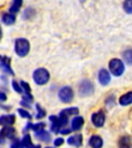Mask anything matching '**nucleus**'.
I'll use <instances>...</instances> for the list:
<instances>
[{"mask_svg": "<svg viewBox=\"0 0 132 148\" xmlns=\"http://www.w3.org/2000/svg\"><path fill=\"white\" fill-rule=\"evenodd\" d=\"M10 148H25L23 145V142L20 141V140H15L14 142H12V144L10 145Z\"/></svg>", "mask_w": 132, "mask_h": 148, "instance_id": "bb28decb", "label": "nucleus"}, {"mask_svg": "<svg viewBox=\"0 0 132 148\" xmlns=\"http://www.w3.org/2000/svg\"><path fill=\"white\" fill-rule=\"evenodd\" d=\"M33 79L39 86L46 84L50 79L49 71L46 69H44V68H39V69L35 70L34 73H33Z\"/></svg>", "mask_w": 132, "mask_h": 148, "instance_id": "f03ea898", "label": "nucleus"}, {"mask_svg": "<svg viewBox=\"0 0 132 148\" xmlns=\"http://www.w3.org/2000/svg\"><path fill=\"white\" fill-rule=\"evenodd\" d=\"M60 113L64 114V115H66L67 117H69V116H71V115H77V113H79V109H77V107H72V108L64 109V110L61 111Z\"/></svg>", "mask_w": 132, "mask_h": 148, "instance_id": "aec40b11", "label": "nucleus"}, {"mask_svg": "<svg viewBox=\"0 0 132 148\" xmlns=\"http://www.w3.org/2000/svg\"><path fill=\"white\" fill-rule=\"evenodd\" d=\"M16 21V16L10 14H4L2 16V22L5 25H12Z\"/></svg>", "mask_w": 132, "mask_h": 148, "instance_id": "6ab92c4d", "label": "nucleus"}, {"mask_svg": "<svg viewBox=\"0 0 132 148\" xmlns=\"http://www.w3.org/2000/svg\"><path fill=\"white\" fill-rule=\"evenodd\" d=\"M1 37H2V30H1V27H0V39H1Z\"/></svg>", "mask_w": 132, "mask_h": 148, "instance_id": "f704fd0d", "label": "nucleus"}, {"mask_svg": "<svg viewBox=\"0 0 132 148\" xmlns=\"http://www.w3.org/2000/svg\"><path fill=\"white\" fill-rule=\"evenodd\" d=\"M120 104L122 106H127L132 104V92H129L120 98Z\"/></svg>", "mask_w": 132, "mask_h": 148, "instance_id": "2eb2a0df", "label": "nucleus"}, {"mask_svg": "<svg viewBox=\"0 0 132 148\" xmlns=\"http://www.w3.org/2000/svg\"><path fill=\"white\" fill-rule=\"evenodd\" d=\"M109 70L115 76H121L123 74L125 67H124L123 62L119 59H113L109 62Z\"/></svg>", "mask_w": 132, "mask_h": 148, "instance_id": "7ed1b4c3", "label": "nucleus"}, {"mask_svg": "<svg viewBox=\"0 0 132 148\" xmlns=\"http://www.w3.org/2000/svg\"><path fill=\"white\" fill-rule=\"evenodd\" d=\"M22 4H23V1H22V0H14V2H12V6H10L9 12H12V14H17V12L20 10V8H21Z\"/></svg>", "mask_w": 132, "mask_h": 148, "instance_id": "a211bd4d", "label": "nucleus"}, {"mask_svg": "<svg viewBox=\"0 0 132 148\" xmlns=\"http://www.w3.org/2000/svg\"><path fill=\"white\" fill-rule=\"evenodd\" d=\"M89 144L92 148H101L102 145H103V142H102V139L100 138L99 136H92L90 138V141H89Z\"/></svg>", "mask_w": 132, "mask_h": 148, "instance_id": "4468645a", "label": "nucleus"}, {"mask_svg": "<svg viewBox=\"0 0 132 148\" xmlns=\"http://www.w3.org/2000/svg\"><path fill=\"white\" fill-rule=\"evenodd\" d=\"M15 49H16V53L19 57H25V56L28 55L29 49H30L29 41L25 38H19V39L16 40Z\"/></svg>", "mask_w": 132, "mask_h": 148, "instance_id": "f257e3e1", "label": "nucleus"}, {"mask_svg": "<svg viewBox=\"0 0 132 148\" xmlns=\"http://www.w3.org/2000/svg\"><path fill=\"white\" fill-rule=\"evenodd\" d=\"M4 143V137L1 135V133H0V144Z\"/></svg>", "mask_w": 132, "mask_h": 148, "instance_id": "473e14b6", "label": "nucleus"}, {"mask_svg": "<svg viewBox=\"0 0 132 148\" xmlns=\"http://www.w3.org/2000/svg\"><path fill=\"white\" fill-rule=\"evenodd\" d=\"M18 112H19V113H20V115H21L22 117H24V118H28V119H31V115H30V113H29L28 111L24 110V109H19Z\"/></svg>", "mask_w": 132, "mask_h": 148, "instance_id": "cd10ccee", "label": "nucleus"}, {"mask_svg": "<svg viewBox=\"0 0 132 148\" xmlns=\"http://www.w3.org/2000/svg\"><path fill=\"white\" fill-rule=\"evenodd\" d=\"M0 67L2 68L4 72H7V73L14 75V71L10 68V59L8 57H4V58L0 59Z\"/></svg>", "mask_w": 132, "mask_h": 148, "instance_id": "1a4fd4ad", "label": "nucleus"}, {"mask_svg": "<svg viewBox=\"0 0 132 148\" xmlns=\"http://www.w3.org/2000/svg\"><path fill=\"white\" fill-rule=\"evenodd\" d=\"M16 121V116L14 114H8V115L0 116V125H12Z\"/></svg>", "mask_w": 132, "mask_h": 148, "instance_id": "9b49d317", "label": "nucleus"}, {"mask_svg": "<svg viewBox=\"0 0 132 148\" xmlns=\"http://www.w3.org/2000/svg\"><path fill=\"white\" fill-rule=\"evenodd\" d=\"M131 139L128 136H124L119 141V147L120 148H131Z\"/></svg>", "mask_w": 132, "mask_h": 148, "instance_id": "dca6fc26", "label": "nucleus"}, {"mask_svg": "<svg viewBox=\"0 0 132 148\" xmlns=\"http://www.w3.org/2000/svg\"><path fill=\"white\" fill-rule=\"evenodd\" d=\"M16 129L10 125H6L1 130V135H2L4 138H8V139H14L16 137Z\"/></svg>", "mask_w": 132, "mask_h": 148, "instance_id": "f8f14e48", "label": "nucleus"}, {"mask_svg": "<svg viewBox=\"0 0 132 148\" xmlns=\"http://www.w3.org/2000/svg\"><path fill=\"white\" fill-rule=\"evenodd\" d=\"M98 79H99V82L102 86H106L111 81V74L109 73L107 70L101 69L98 73Z\"/></svg>", "mask_w": 132, "mask_h": 148, "instance_id": "6e6552de", "label": "nucleus"}, {"mask_svg": "<svg viewBox=\"0 0 132 148\" xmlns=\"http://www.w3.org/2000/svg\"><path fill=\"white\" fill-rule=\"evenodd\" d=\"M50 121L52 123V125H51L52 132L60 133L61 127H63L62 123H61V121H60V118H59L58 116L52 115V116H50Z\"/></svg>", "mask_w": 132, "mask_h": 148, "instance_id": "0eeeda50", "label": "nucleus"}, {"mask_svg": "<svg viewBox=\"0 0 132 148\" xmlns=\"http://www.w3.org/2000/svg\"><path fill=\"white\" fill-rule=\"evenodd\" d=\"M35 136H36L37 139H39V140L44 141V142H49L50 140H51V135H50V133L44 131V130H42L40 132L35 133Z\"/></svg>", "mask_w": 132, "mask_h": 148, "instance_id": "f3484780", "label": "nucleus"}, {"mask_svg": "<svg viewBox=\"0 0 132 148\" xmlns=\"http://www.w3.org/2000/svg\"><path fill=\"white\" fill-rule=\"evenodd\" d=\"M93 90H94V86L89 80L82 81V83L79 84V95L83 97L90 96L91 94H93Z\"/></svg>", "mask_w": 132, "mask_h": 148, "instance_id": "39448f33", "label": "nucleus"}, {"mask_svg": "<svg viewBox=\"0 0 132 148\" xmlns=\"http://www.w3.org/2000/svg\"><path fill=\"white\" fill-rule=\"evenodd\" d=\"M84 125V118L82 116H75L71 121V129L73 131H79Z\"/></svg>", "mask_w": 132, "mask_h": 148, "instance_id": "ddd939ff", "label": "nucleus"}, {"mask_svg": "<svg viewBox=\"0 0 132 148\" xmlns=\"http://www.w3.org/2000/svg\"><path fill=\"white\" fill-rule=\"evenodd\" d=\"M6 100V95L4 92H0V101H5Z\"/></svg>", "mask_w": 132, "mask_h": 148, "instance_id": "2f4dec72", "label": "nucleus"}, {"mask_svg": "<svg viewBox=\"0 0 132 148\" xmlns=\"http://www.w3.org/2000/svg\"><path fill=\"white\" fill-rule=\"evenodd\" d=\"M12 88H14V90H16L17 92H19V94H21V92H23V88H21V86H19V83L17 82V81H12Z\"/></svg>", "mask_w": 132, "mask_h": 148, "instance_id": "c85d7f7f", "label": "nucleus"}, {"mask_svg": "<svg viewBox=\"0 0 132 148\" xmlns=\"http://www.w3.org/2000/svg\"><path fill=\"white\" fill-rule=\"evenodd\" d=\"M123 58L127 64H132V49H127L123 53Z\"/></svg>", "mask_w": 132, "mask_h": 148, "instance_id": "412c9836", "label": "nucleus"}, {"mask_svg": "<svg viewBox=\"0 0 132 148\" xmlns=\"http://www.w3.org/2000/svg\"><path fill=\"white\" fill-rule=\"evenodd\" d=\"M67 143L69 145L75 146V147H79V146L83 144V136L81 134L73 135V136L69 137L67 139Z\"/></svg>", "mask_w": 132, "mask_h": 148, "instance_id": "9d476101", "label": "nucleus"}, {"mask_svg": "<svg viewBox=\"0 0 132 148\" xmlns=\"http://www.w3.org/2000/svg\"><path fill=\"white\" fill-rule=\"evenodd\" d=\"M64 143V140L62 138H57L55 140V146H61Z\"/></svg>", "mask_w": 132, "mask_h": 148, "instance_id": "c756f323", "label": "nucleus"}, {"mask_svg": "<svg viewBox=\"0 0 132 148\" xmlns=\"http://www.w3.org/2000/svg\"><path fill=\"white\" fill-rule=\"evenodd\" d=\"M22 142H23V145L25 148H30L31 146L33 145L32 144V141H31V137L30 135H25L23 138V140H22Z\"/></svg>", "mask_w": 132, "mask_h": 148, "instance_id": "4be33fe9", "label": "nucleus"}, {"mask_svg": "<svg viewBox=\"0 0 132 148\" xmlns=\"http://www.w3.org/2000/svg\"><path fill=\"white\" fill-rule=\"evenodd\" d=\"M36 109H37V115H36V118H42L44 117V115H46V111L44 110V109L41 108V107L39 106L38 104H36Z\"/></svg>", "mask_w": 132, "mask_h": 148, "instance_id": "a878e982", "label": "nucleus"}, {"mask_svg": "<svg viewBox=\"0 0 132 148\" xmlns=\"http://www.w3.org/2000/svg\"><path fill=\"white\" fill-rule=\"evenodd\" d=\"M21 86L23 88L24 92H25V95H31V88L26 81H21Z\"/></svg>", "mask_w": 132, "mask_h": 148, "instance_id": "393cba45", "label": "nucleus"}, {"mask_svg": "<svg viewBox=\"0 0 132 148\" xmlns=\"http://www.w3.org/2000/svg\"><path fill=\"white\" fill-rule=\"evenodd\" d=\"M46 148H53V147H46Z\"/></svg>", "mask_w": 132, "mask_h": 148, "instance_id": "c9c22d12", "label": "nucleus"}, {"mask_svg": "<svg viewBox=\"0 0 132 148\" xmlns=\"http://www.w3.org/2000/svg\"><path fill=\"white\" fill-rule=\"evenodd\" d=\"M44 127H46V123H35V125H32L31 129H32L35 133H37V132H40V131H42V130H44Z\"/></svg>", "mask_w": 132, "mask_h": 148, "instance_id": "b1692460", "label": "nucleus"}, {"mask_svg": "<svg viewBox=\"0 0 132 148\" xmlns=\"http://www.w3.org/2000/svg\"><path fill=\"white\" fill-rule=\"evenodd\" d=\"M30 148H41V147H40V145H32Z\"/></svg>", "mask_w": 132, "mask_h": 148, "instance_id": "72a5a7b5", "label": "nucleus"}, {"mask_svg": "<svg viewBox=\"0 0 132 148\" xmlns=\"http://www.w3.org/2000/svg\"><path fill=\"white\" fill-rule=\"evenodd\" d=\"M123 7L127 14H132V0H125Z\"/></svg>", "mask_w": 132, "mask_h": 148, "instance_id": "5701e85b", "label": "nucleus"}, {"mask_svg": "<svg viewBox=\"0 0 132 148\" xmlns=\"http://www.w3.org/2000/svg\"><path fill=\"white\" fill-rule=\"evenodd\" d=\"M92 123L93 125L97 127H101L105 123V115L101 110L97 111L95 113H93L92 115Z\"/></svg>", "mask_w": 132, "mask_h": 148, "instance_id": "423d86ee", "label": "nucleus"}, {"mask_svg": "<svg viewBox=\"0 0 132 148\" xmlns=\"http://www.w3.org/2000/svg\"><path fill=\"white\" fill-rule=\"evenodd\" d=\"M59 98L63 103H70L73 99V90L69 86H64L59 90Z\"/></svg>", "mask_w": 132, "mask_h": 148, "instance_id": "20e7f679", "label": "nucleus"}, {"mask_svg": "<svg viewBox=\"0 0 132 148\" xmlns=\"http://www.w3.org/2000/svg\"><path fill=\"white\" fill-rule=\"evenodd\" d=\"M60 133H61V134H63V135L69 134V133H70V130L69 129H61Z\"/></svg>", "mask_w": 132, "mask_h": 148, "instance_id": "7c9ffc66", "label": "nucleus"}, {"mask_svg": "<svg viewBox=\"0 0 132 148\" xmlns=\"http://www.w3.org/2000/svg\"><path fill=\"white\" fill-rule=\"evenodd\" d=\"M0 59H1V56H0Z\"/></svg>", "mask_w": 132, "mask_h": 148, "instance_id": "e433bc0d", "label": "nucleus"}]
</instances>
